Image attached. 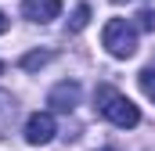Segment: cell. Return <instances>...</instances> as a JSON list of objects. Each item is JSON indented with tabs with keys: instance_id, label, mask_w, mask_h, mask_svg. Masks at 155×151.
Listing matches in <instances>:
<instances>
[{
	"instance_id": "cell-3",
	"label": "cell",
	"mask_w": 155,
	"mask_h": 151,
	"mask_svg": "<svg viewBox=\"0 0 155 151\" xmlns=\"http://www.w3.org/2000/svg\"><path fill=\"white\" fill-rule=\"evenodd\" d=\"M54 133H58V122H54L51 112H33L29 119H25V144L43 148V144L54 140Z\"/></svg>"
},
{
	"instance_id": "cell-4",
	"label": "cell",
	"mask_w": 155,
	"mask_h": 151,
	"mask_svg": "<svg viewBox=\"0 0 155 151\" xmlns=\"http://www.w3.org/2000/svg\"><path fill=\"white\" fill-rule=\"evenodd\" d=\"M79 94H83V90H79L76 79H65V83H58V86L47 94V104H51L54 112H72L79 104Z\"/></svg>"
},
{
	"instance_id": "cell-2",
	"label": "cell",
	"mask_w": 155,
	"mask_h": 151,
	"mask_svg": "<svg viewBox=\"0 0 155 151\" xmlns=\"http://www.w3.org/2000/svg\"><path fill=\"white\" fill-rule=\"evenodd\" d=\"M101 43H105V50L112 58H134V50H137V29L130 22H123V18H112L105 25V33H101Z\"/></svg>"
},
{
	"instance_id": "cell-10",
	"label": "cell",
	"mask_w": 155,
	"mask_h": 151,
	"mask_svg": "<svg viewBox=\"0 0 155 151\" xmlns=\"http://www.w3.org/2000/svg\"><path fill=\"white\" fill-rule=\"evenodd\" d=\"M137 25H141L144 33H152V29H155V14H152V11H141V14H137Z\"/></svg>"
},
{
	"instance_id": "cell-5",
	"label": "cell",
	"mask_w": 155,
	"mask_h": 151,
	"mask_svg": "<svg viewBox=\"0 0 155 151\" xmlns=\"http://www.w3.org/2000/svg\"><path fill=\"white\" fill-rule=\"evenodd\" d=\"M22 14L29 18V22H51V18H58L61 14V0H22Z\"/></svg>"
},
{
	"instance_id": "cell-8",
	"label": "cell",
	"mask_w": 155,
	"mask_h": 151,
	"mask_svg": "<svg viewBox=\"0 0 155 151\" xmlns=\"http://www.w3.org/2000/svg\"><path fill=\"white\" fill-rule=\"evenodd\" d=\"M87 22H90V7H87V4H79L76 11H72V18H69V33L87 29Z\"/></svg>"
},
{
	"instance_id": "cell-6",
	"label": "cell",
	"mask_w": 155,
	"mask_h": 151,
	"mask_svg": "<svg viewBox=\"0 0 155 151\" xmlns=\"http://www.w3.org/2000/svg\"><path fill=\"white\" fill-rule=\"evenodd\" d=\"M11 122H15V101H11V94H0V137Z\"/></svg>"
},
{
	"instance_id": "cell-1",
	"label": "cell",
	"mask_w": 155,
	"mask_h": 151,
	"mask_svg": "<svg viewBox=\"0 0 155 151\" xmlns=\"http://www.w3.org/2000/svg\"><path fill=\"white\" fill-rule=\"evenodd\" d=\"M94 108L105 115L112 126H119V130H134V126L141 122L137 104H134L126 94H119L116 86H97V94H94Z\"/></svg>"
},
{
	"instance_id": "cell-9",
	"label": "cell",
	"mask_w": 155,
	"mask_h": 151,
	"mask_svg": "<svg viewBox=\"0 0 155 151\" xmlns=\"http://www.w3.org/2000/svg\"><path fill=\"white\" fill-rule=\"evenodd\" d=\"M137 83H141L144 97H148V101H155V69H141V76H137Z\"/></svg>"
},
{
	"instance_id": "cell-13",
	"label": "cell",
	"mask_w": 155,
	"mask_h": 151,
	"mask_svg": "<svg viewBox=\"0 0 155 151\" xmlns=\"http://www.w3.org/2000/svg\"><path fill=\"white\" fill-rule=\"evenodd\" d=\"M101 151H116V148H101Z\"/></svg>"
},
{
	"instance_id": "cell-14",
	"label": "cell",
	"mask_w": 155,
	"mask_h": 151,
	"mask_svg": "<svg viewBox=\"0 0 155 151\" xmlns=\"http://www.w3.org/2000/svg\"><path fill=\"white\" fill-rule=\"evenodd\" d=\"M0 72H4V65H0Z\"/></svg>"
},
{
	"instance_id": "cell-7",
	"label": "cell",
	"mask_w": 155,
	"mask_h": 151,
	"mask_svg": "<svg viewBox=\"0 0 155 151\" xmlns=\"http://www.w3.org/2000/svg\"><path fill=\"white\" fill-rule=\"evenodd\" d=\"M47 61H51V50H29V54L22 58V69H25V72H36V69H43Z\"/></svg>"
},
{
	"instance_id": "cell-11",
	"label": "cell",
	"mask_w": 155,
	"mask_h": 151,
	"mask_svg": "<svg viewBox=\"0 0 155 151\" xmlns=\"http://www.w3.org/2000/svg\"><path fill=\"white\" fill-rule=\"evenodd\" d=\"M4 33H7V14L0 11V36H4Z\"/></svg>"
},
{
	"instance_id": "cell-12",
	"label": "cell",
	"mask_w": 155,
	"mask_h": 151,
	"mask_svg": "<svg viewBox=\"0 0 155 151\" xmlns=\"http://www.w3.org/2000/svg\"><path fill=\"white\" fill-rule=\"evenodd\" d=\"M112 4H126V0H112Z\"/></svg>"
}]
</instances>
